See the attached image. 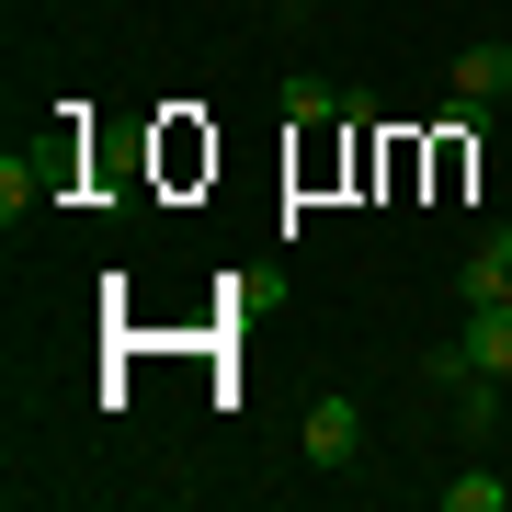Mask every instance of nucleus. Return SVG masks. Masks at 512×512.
<instances>
[{
    "instance_id": "nucleus-1",
    "label": "nucleus",
    "mask_w": 512,
    "mask_h": 512,
    "mask_svg": "<svg viewBox=\"0 0 512 512\" xmlns=\"http://www.w3.org/2000/svg\"><path fill=\"white\" fill-rule=\"evenodd\" d=\"M296 444H308V467H330V478H342L353 456H365V399L319 387V399H308V421H296Z\"/></svg>"
},
{
    "instance_id": "nucleus-2",
    "label": "nucleus",
    "mask_w": 512,
    "mask_h": 512,
    "mask_svg": "<svg viewBox=\"0 0 512 512\" xmlns=\"http://www.w3.org/2000/svg\"><path fill=\"white\" fill-rule=\"evenodd\" d=\"M444 80H456V103H478V114L512 103V35H501V46H456V69H444Z\"/></svg>"
},
{
    "instance_id": "nucleus-3",
    "label": "nucleus",
    "mask_w": 512,
    "mask_h": 512,
    "mask_svg": "<svg viewBox=\"0 0 512 512\" xmlns=\"http://www.w3.org/2000/svg\"><path fill=\"white\" fill-rule=\"evenodd\" d=\"M490 296H512V228L467 239V308H490Z\"/></svg>"
},
{
    "instance_id": "nucleus-4",
    "label": "nucleus",
    "mask_w": 512,
    "mask_h": 512,
    "mask_svg": "<svg viewBox=\"0 0 512 512\" xmlns=\"http://www.w3.org/2000/svg\"><path fill=\"white\" fill-rule=\"evenodd\" d=\"M467 376H512V308H467Z\"/></svg>"
},
{
    "instance_id": "nucleus-5",
    "label": "nucleus",
    "mask_w": 512,
    "mask_h": 512,
    "mask_svg": "<svg viewBox=\"0 0 512 512\" xmlns=\"http://www.w3.org/2000/svg\"><path fill=\"white\" fill-rule=\"evenodd\" d=\"M46 183H57V171H46V160H23V148H12V160H0V217L23 228V217L46 205Z\"/></svg>"
},
{
    "instance_id": "nucleus-6",
    "label": "nucleus",
    "mask_w": 512,
    "mask_h": 512,
    "mask_svg": "<svg viewBox=\"0 0 512 512\" xmlns=\"http://www.w3.org/2000/svg\"><path fill=\"white\" fill-rule=\"evenodd\" d=\"M444 512H512V478H490V467H478V478H444Z\"/></svg>"
},
{
    "instance_id": "nucleus-7",
    "label": "nucleus",
    "mask_w": 512,
    "mask_h": 512,
    "mask_svg": "<svg viewBox=\"0 0 512 512\" xmlns=\"http://www.w3.org/2000/svg\"><path fill=\"white\" fill-rule=\"evenodd\" d=\"M456 421H467V433H490V421H501V376H478V387H456Z\"/></svg>"
},
{
    "instance_id": "nucleus-8",
    "label": "nucleus",
    "mask_w": 512,
    "mask_h": 512,
    "mask_svg": "<svg viewBox=\"0 0 512 512\" xmlns=\"http://www.w3.org/2000/svg\"><path fill=\"white\" fill-rule=\"evenodd\" d=\"M501 308H512V296H501Z\"/></svg>"
}]
</instances>
